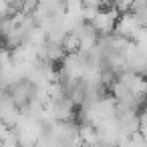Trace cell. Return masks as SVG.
<instances>
[{"label":"cell","mask_w":147,"mask_h":147,"mask_svg":"<svg viewBox=\"0 0 147 147\" xmlns=\"http://www.w3.org/2000/svg\"><path fill=\"white\" fill-rule=\"evenodd\" d=\"M49 109H51V113H53L57 123H71V121H77V117H79V109L73 105V101L69 97L51 103Z\"/></svg>","instance_id":"6da1fadb"},{"label":"cell","mask_w":147,"mask_h":147,"mask_svg":"<svg viewBox=\"0 0 147 147\" xmlns=\"http://www.w3.org/2000/svg\"><path fill=\"white\" fill-rule=\"evenodd\" d=\"M0 117H2V125L16 129V125L22 119V111L14 105V101L10 99V93H2V103H0Z\"/></svg>","instance_id":"7a4b0ae2"},{"label":"cell","mask_w":147,"mask_h":147,"mask_svg":"<svg viewBox=\"0 0 147 147\" xmlns=\"http://www.w3.org/2000/svg\"><path fill=\"white\" fill-rule=\"evenodd\" d=\"M141 28H143V26H141L139 18H137L133 12H127V14H121V16H119V22H117L115 32H117L119 36L127 38V40H135V36H137V32H139Z\"/></svg>","instance_id":"3957f363"}]
</instances>
